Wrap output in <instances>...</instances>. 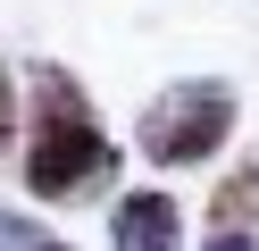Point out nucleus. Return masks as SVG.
<instances>
[{"instance_id":"obj_1","label":"nucleus","mask_w":259,"mask_h":251,"mask_svg":"<svg viewBox=\"0 0 259 251\" xmlns=\"http://www.w3.org/2000/svg\"><path fill=\"white\" fill-rule=\"evenodd\" d=\"M17 176H25V193H34V201H51V209L117 193V142H109L101 109H92V92L67 76V67H51V59L25 76Z\"/></svg>"},{"instance_id":"obj_2","label":"nucleus","mask_w":259,"mask_h":251,"mask_svg":"<svg viewBox=\"0 0 259 251\" xmlns=\"http://www.w3.org/2000/svg\"><path fill=\"white\" fill-rule=\"evenodd\" d=\"M234 117H242L234 84H218V76H184V84H167V92L142 100V117H134V151H142L151 167H201V159H218V151L234 142Z\"/></svg>"},{"instance_id":"obj_3","label":"nucleus","mask_w":259,"mask_h":251,"mask_svg":"<svg viewBox=\"0 0 259 251\" xmlns=\"http://www.w3.org/2000/svg\"><path fill=\"white\" fill-rule=\"evenodd\" d=\"M109 251H184V209L159 184H134L109 209Z\"/></svg>"},{"instance_id":"obj_4","label":"nucleus","mask_w":259,"mask_h":251,"mask_svg":"<svg viewBox=\"0 0 259 251\" xmlns=\"http://www.w3.org/2000/svg\"><path fill=\"white\" fill-rule=\"evenodd\" d=\"M218 226L259 234V159H234L218 176V193H209V234H218Z\"/></svg>"},{"instance_id":"obj_5","label":"nucleus","mask_w":259,"mask_h":251,"mask_svg":"<svg viewBox=\"0 0 259 251\" xmlns=\"http://www.w3.org/2000/svg\"><path fill=\"white\" fill-rule=\"evenodd\" d=\"M0 251H67L51 226H34V218H17V209H0Z\"/></svg>"},{"instance_id":"obj_6","label":"nucleus","mask_w":259,"mask_h":251,"mask_svg":"<svg viewBox=\"0 0 259 251\" xmlns=\"http://www.w3.org/2000/svg\"><path fill=\"white\" fill-rule=\"evenodd\" d=\"M25 134V109H17V76H9V59H0V151Z\"/></svg>"},{"instance_id":"obj_7","label":"nucleus","mask_w":259,"mask_h":251,"mask_svg":"<svg viewBox=\"0 0 259 251\" xmlns=\"http://www.w3.org/2000/svg\"><path fill=\"white\" fill-rule=\"evenodd\" d=\"M201 251H259V234H242V226H218Z\"/></svg>"}]
</instances>
